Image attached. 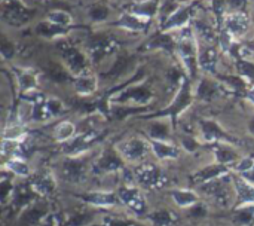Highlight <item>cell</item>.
<instances>
[{"instance_id": "obj_20", "label": "cell", "mask_w": 254, "mask_h": 226, "mask_svg": "<svg viewBox=\"0 0 254 226\" xmlns=\"http://www.w3.org/2000/svg\"><path fill=\"white\" fill-rule=\"evenodd\" d=\"M199 94H201V97L204 95V97H211V95H214L216 94V85L213 83V82H210V80H204L202 83H201V86H199Z\"/></svg>"}, {"instance_id": "obj_11", "label": "cell", "mask_w": 254, "mask_h": 226, "mask_svg": "<svg viewBox=\"0 0 254 226\" xmlns=\"http://www.w3.org/2000/svg\"><path fill=\"white\" fill-rule=\"evenodd\" d=\"M199 64L205 69V70H213L216 66V60H217V51L214 46H207L199 52Z\"/></svg>"}, {"instance_id": "obj_16", "label": "cell", "mask_w": 254, "mask_h": 226, "mask_svg": "<svg viewBox=\"0 0 254 226\" xmlns=\"http://www.w3.org/2000/svg\"><path fill=\"white\" fill-rule=\"evenodd\" d=\"M73 134H74V125L71 122H61L55 128V136H57V140L60 142L68 140Z\"/></svg>"}, {"instance_id": "obj_1", "label": "cell", "mask_w": 254, "mask_h": 226, "mask_svg": "<svg viewBox=\"0 0 254 226\" xmlns=\"http://www.w3.org/2000/svg\"><path fill=\"white\" fill-rule=\"evenodd\" d=\"M225 28L226 33L232 37H243L250 30V19L246 13L237 10L225 15Z\"/></svg>"}, {"instance_id": "obj_9", "label": "cell", "mask_w": 254, "mask_h": 226, "mask_svg": "<svg viewBox=\"0 0 254 226\" xmlns=\"http://www.w3.org/2000/svg\"><path fill=\"white\" fill-rule=\"evenodd\" d=\"M189 21V12L185 7L176 9L170 13L168 19L165 21V30H174V28H183L186 22Z\"/></svg>"}, {"instance_id": "obj_4", "label": "cell", "mask_w": 254, "mask_h": 226, "mask_svg": "<svg viewBox=\"0 0 254 226\" xmlns=\"http://www.w3.org/2000/svg\"><path fill=\"white\" fill-rule=\"evenodd\" d=\"M122 155L129 161H140L149 152V145L141 139H132L121 146Z\"/></svg>"}, {"instance_id": "obj_19", "label": "cell", "mask_w": 254, "mask_h": 226, "mask_svg": "<svg viewBox=\"0 0 254 226\" xmlns=\"http://www.w3.org/2000/svg\"><path fill=\"white\" fill-rule=\"evenodd\" d=\"M7 168H9L12 173L18 174V176H27V174H28V168H27V165H25L22 161H18V159H12V161H9Z\"/></svg>"}, {"instance_id": "obj_18", "label": "cell", "mask_w": 254, "mask_h": 226, "mask_svg": "<svg viewBox=\"0 0 254 226\" xmlns=\"http://www.w3.org/2000/svg\"><path fill=\"white\" fill-rule=\"evenodd\" d=\"M195 30H196V33L205 40V42H214V31H213V28L210 27V25H207V24H204V22H198L196 24V27H195Z\"/></svg>"}, {"instance_id": "obj_21", "label": "cell", "mask_w": 254, "mask_h": 226, "mask_svg": "<svg viewBox=\"0 0 254 226\" xmlns=\"http://www.w3.org/2000/svg\"><path fill=\"white\" fill-rule=\"evenodd\" d=\"M1 52H3L4 57H9V55L13 54V43L9 42L6 37H3V40H1Z\"/></svg>"}, {"instance_id": "obj_3", "label": "cell", "mask_w": 254, "mask_h": 226, "mask_svg": "<svg viewBox=\"0 0 254 226\" xmlns=\"http://www.w3.org/2000/svg\"><path fill=\"white\" fill-rule=\"evenodd\" d=\"M31 18V13L25 9L21 7L19 4L10 3V4H4L3 9V19L6 22H9L10 25H24L25 22H28V19Z\"/></svg>"}, {"instance_id": "obj_22", "label": "cell", "mask_w": 254, "mask_h": 226, "mask_svg": "<svg viewBox=\"0 0 254 226\" xmlns=\"http://www.w3.org/2000/svg\"><path fill=\"white\" fill-rule=\"evenodd\" d=\"M226 3H228V0H213V7L217 13H223Z\"/></svg>"}, {"instance_id": "obj_17", "label": "cell", "mask_w": 254, "mask_h": 226, "mask_svg": "<svg viewBox=\"0 0 254 226\" xmlns=\"http://www.w3.org/2000/svg\"><path fill=\"white\" fill-rule=\"evenodd\" d=\"M88 15H89V18H91L92 21L100 22V21H104V19L109 18L110 10H109V7H106V6H103V4H95V6H92V7L89 9Z\"/></svg>"}, {"instance_id": "obj_10", "label": "cell", "mask_w": 254, "mask_h": 226, "mask_svg": "<svg viewBox=\"0 0 254 226\" xmlns=\"http://www.w3.org/2000/svg\"><path fill=\"white\" fill-rule=\"evenodd\" d=\"M46 21L55 27H68L73 24V18L68 12L65 10H51L48 15H46Z\"/></svg>"}, {"instance_id": "obj_2", "label": "cell", "mask_w": 254, "mask_h": 226, "mask_svg": "<svg viewBox=\"0 0 254 226\" xmlns=\"http://www.w3.org/2000/svg\"><path fill=\"white\" fill-rule=\"evenodd\" d=\"M60 48H61V55L65 64L68 66V69L76 73H82L85 70V57L68 43H63L60 45Z\"/></svg>"}, {"instance_id": "obj_6", "label": "cell", "mask_w": 254, "mask_h": 226, "mask_svg": "<svg viewBox=\"0 0 254 226\" xmlns=\"http://www.w3.org/2000/svg\"><path fill=\"white\" fill-rule=\"evenodd\" d=\"M152 148H153L155 155L159 159H174V158L179 156V148L174 146V145H171V143H167L164 140L155 139L152 142Z\"/></svg>"}, {"instance_id": "obj_7", "label": "cell", "mask_w": 254, "mask_h": 226, "mask_svg": "<svg viewBox=\"0 0 254 226\" xmlns=\"http://www.w3.org/2000/svg\"><path fill=\"white\" fill-rule=\"evenodd\" d=\"M119 200H122L125 204H128L135 212H140L144 209V200L137 189H121Z\"/></svg>"}, {"instance_id": "obj_23", "label": "cell", "mask_w": 254, "mask_h": 226, "mask_svg": "<svg viewBox=\"0 0 254 226\" xmlns=\"http://www.w3.org/2000/svg\"><path fill=\"white\" fill-rule=\"evenodd\" d=\"M249 98L253 101V104H254V86L250 89V91H249Z\"/></svg>"}, {"instance_id": "obj_13", "label": "cell", "mask_w": 254, "mask_h": 226, "mask_svg": "<svg viewBox=\"0 0 254 226\" xmlns=\"http://www.w3.org/2000/svg\"><path fill=\"white\" fill-rule=\"evenodd\" d=\"M76 89L79 94L82 95H88V94H92L95 89H97V80L91 76H80L77 80H76Z\"/></svg>"}, {"instance_id": "obj_14", "label": "cell", "mask_w": 254, "mask_h": 226, "mask_svg": "<svg viewBox=\"0 0 254 226\" xmlns=\"http://www.w3.org/2000/svg\"><path fill=\"white\" fill-rule=\"evenodd\" d=\"M171 195H173V200L176 201V204L180 206V207L193 206L196 203V200H198V197L190 191H174Z\"/></svg>"}, {"instance_id": "obj_15", "label": "cell", "mask_w": 254, "mask_h": 226, "mask_svg": "<svg viewBox=\"0 0 254 226\" xmlns=\"http://www.w3.org/2000/svg\"><path fill=\"white\" fill-rule=\"evenodd\" d=\"M89 203L95 204V206H113L116 204V198L113 194H106V192H97V194H91L86 197Z\"/></svg>"}, {"instance_id": "obj_8", "label": "cell", "mask_w": 254, "mask_h": 226, "mask_svg": "<svg viewBox=\"0 0 254 226\" xmlns=\"http://www.w3.org/2000/svg\"><path fill=\"white\" fill-rule=\"evenodd\" d=\"M235 188L238 194V200L243 204H253L254 203V186L246 179L240 177L235 180Z\"/></svg>"}, {"instance_id": "obj_5", "label": "cell", "mask_w": 254, "mask_h": 226, "mask_svg": "<svg viewBox=\"0 0 254 226\" xmlns=\"http://www.w3.org/2000/svg\"><path fill=\"white\" fill-rule=\"evenodd\" d=\"M137 177L140 179V183L146 188H156L161 183V171L153 165H141L137 170Z\"/></svg>"}, {"instance_id": "obj_12", "label": "cell", "mask_w": 254, "mask_h": 226, "mask_svg": "<svg viewBox=\"0 0 254 226\" xmlns=\"http://www.w3.org/2000/svg\"><path fill=\"white\" fill-rule=\"evenodd\" d=\"M121 25L127 27V28H131V30H143L144 28V19L143 16H138L135 13H124L119 19Z\"/></svg>"}]
</instances>
